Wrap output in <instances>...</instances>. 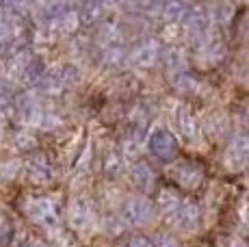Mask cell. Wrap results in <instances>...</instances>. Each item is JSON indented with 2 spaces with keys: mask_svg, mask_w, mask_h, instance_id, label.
Wrapping results in <instances>:
<instances>
[{
  "mask_svg": "<svg viewBox=\"0 0 249 247\" xmlns=\"http://www.w3.org/2000/svg\"><path fill=\"white\" fill-rule=\"evenodd\" d=\"M9 236H11V226H9L7 217L0 212V245H4L9 241Z\"/></svg>",
  "mask_w": 249,
  "mask_h": 247,
  "instance_id": "obj_10",
  "label": "cell"
},
{
  "mask_svg": "<svg viewBox=\"0 0 249 247\" xmlns=\"http://www.w3.org/2000/svg\"><path fill=\"white\" fill-rule=\"evenodd\" d=\"M28 247H48V245H46V243H39V241H33V243L28 245Z\"/></svg>",
  "mask_w": 249,
  "mask_h": 247,
  "instance_id": "obj_14",
  "label": "cell"
},
{
  "mask_svg": "<svg viewBox=\"0 0 249 247\" xmlns=\"http://www.w3.org/2000/svg\"><path fill=\"white\" fill-rule=\"evenodd\" d=\"M28 176H31L33 180H37V182H48V180H52V167L48 165V160L44 156H35V159L31 160V165H28Z\"/></svg>",
  "mask_w": 249,
  "mask_h": 247,
  "instance_id": "obj_8",
  "label": "cell"
},
{
  "mask_svg": "<svg viewBox=\"0 0 249 247\" xmlns=\"http://www.w3.org/2000/svg\"><path fill=\"white\" fill-rule=\"evenodd\" d=\"M26 212L35 223H41V226H46V228L59 226V212H56L54 204L46 197L31 199V202L26 204Z\"/></svg>",
  "mask_w": 249,
  "mask_h": 247,
  "instance_id": "obj_2",
  "label": "cell"
},
{
  "mask_svg": "<svg viewBox=\"0 0 249 247\" xmlns=\"http://www.w3.org/2000/svg\"><path fill=\"white\" fill-rule=\"evenodd\" d=\"M152 215H154V208H152V204L145 197L132 195L122 206V217L130 226H143V223H147L152 219Z\"/></svg>",
  "mask_w": 249,
  "mask_h": 247,
  "instance_id": "obj_1",
  "label": "cell"
},
{
  "mask_svg": "<svg viewBox=\"0 0 249 247\" xmlns=\"http://www.w3.org/2000/svg\"><path fill=\"white\" fill-rule=\"evenodd\" d=\"M150 150L154 152L159 159L167 160V159H171V156L176 154L178 143H176L174 135H171L169 130H156L154 135H152V139H150Z\"/></svg>",
  "mask_w": 249,
  "mask_h": 247,
  "instance_id": "obj_3",
  "label": "cell"
},
{
  "mask_svg": "<svg viewBox=\"0 0 249 247\" xmlns=\"http://www.w3.org/2000/svg\"><path fill=\"white\" fill-rule=\"evenodd\" d=\"M44 76H46V83L50 85L52 89H61V87H65V85H70L71 80H76L74 68H59V70H52V72H48Z\"/></svg>",
  "mask_w": 249,
  "mask_h": 247,
  "instance_id": "obj_6",
  "label": "cell"
},
{
  "mask_svg": "<svg viewBox=\"0 0 249 247\" xmlns=\"http://www.w3.org/2000/svg\"><path fill=\"white\" fill-rule=\"evenodd\" d=\"M98 13H100V4H85L83 11H80V18H83L85 22H91L98 18Z\"/></svg>",
  "mask_w": 249,
  "mask_h": 247,
  "instance_id": "obj_9",
  "label": "cell"
},
{
  "mask_svg": "<svg viewBox=\"0 0 249 247\" xmlns=\"http://www.w3.org/2000/svg\"><path fill=\"white\" fill-rule=\"evenodd\" d=\"M11 35H13L11 24H9V22H0V41L11 39Z\"/></svg>",
  "mask_w": 249,
  "mask_h": 247,
  "instance_id": "obj_12",
  "label": "cell"
},
{
  "mask_svg": "<svg viewBox=\"0 0 249 247\" xmlns=\"http://www.w3.org/2000/svg\"><path fill=\"white\" fill-rule=\"evenodd\" d=\"M91 208L87 206L83 197H76L70 206V223L76 228V230H87L91 226Z\"/></svg>",
  "mask_w": 249,
  "mask_h": 247,
  "instance_id": "obj_4",
  "label": "cell"
},
{
  "mask_svg": "<svg viewBox=\"0 0 249 247\" xmlns=\"http://www.w3.org/2000/svg\"><path fill=\"white\" fill-rule=\"evenodd\" d=\"M156 54H159V46H156L154 41H145V44H141L135 50L132 59H135V63L141 65V68H150L156 61Z\"/></svg>",
  "mask_w": 249,
  "mask_h": 247,
  "instance_id": "obj_7",
  "label": "cell"
},
{
  "mask_svg": "<svg viewBox=\"0 0 249 247\" xmlns=\"http://www.w3.org/2000/svg\"><path fill=\"white\" fill-rule=\"evenodd\" d=\"M126 247H152V241L143 239V236H132V239L126 243Z\"/></svg>",
  "mask_w": 249,
  "mask_h": 247,
  "instance_id": "obj_11",
  "label": "cell"
},
{
  "mask_svg": "<svg viewBox=\"0 0 249 247\" xmlns=\"http://www.w3.org/2000/svg\"><path fill=\"white\" fill-rule=\"evenodd\" d=\"M159 247H176V243L171 239H167V236H160V239H159Z\"/></svg>",
  "mask_w": 249,
  "mask_h": 247,
  "instance_id": "obj_13",
  "label": "cell"
},
{
  "mask_svg": "<svg viewBox=\"0 0 249 247\" xmlns=\"http://www.w3.org/2000/svg\"><path fill=\"white\" fill-rule=\"evenodd\" d=\"M132 182H135L137 189H141V191H145V189H150L152 184H154V172L150 169V165L147 163H137L135 167H132Z\"/></svg>",
  "mask_w": 249,
  "mask_h": 247,
  "instance_id": "obj_5",
  "label": "cell"
}]
</instances>
